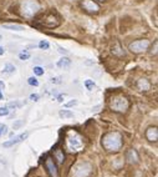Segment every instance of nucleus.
I'll list each match as a JSON object with an SVG mask.
<instances>
[{
	"label": "nucleus",
	"instance_id": "obj_26",
	"mask_svg": "<svg viewBox=\"0 0 158 177\" xmlns=\"http://www.w3.org/2000/svg\"><path fill=\"white\" fill-rule=\"evenodd\" d=\"M75 105H77V100H71V101H69L65 106H66V107H71V106H75Z\"/></svg>",
	"mask_w": 158,
	"mask_h": 177
},
{
	"label": "nucleus",
	"instance_id": "obj_24",
	"mask_svg": "<svg viewBox=\"0 0 158 177\" xmlns=\"http://www.w3.org/2000/svg\"><path fill=\"white\" fill-rule=\"evenodd\" d=\"M39 97H40V96H39L37 94H31V95H30V100L36 102V101H39Z\"/></svg>",
	"mask_w": 158,
	"mask_h": 177
},
{
	"label": "nucleus",
	"instance_id": "obj_15",
	"mask_svg": "<svg viewBox=\"0 0 158 177\" xmlns=\"http://www.w3.org/2000/svg\"><path fill=\"white\" fill-rule=\"evenodd\" d=\"M54 157H55V159L57 160V162H58V164H62V162H64V159H65L64 152H62L60 148L55 150V152H54Z\"/></svg>",
	"mask_w": 158,
	"mask_h": 177
},
{
	"label": "nucleus",
	"instance_id": "obj_1",
	"mask_svg": "<svg viewBox=\"0 0 158 177\" xmlns=\"http://www.w3.org/2000/svg\"><path fill=\"white\" fill-rule=\"evenodd\" d=\"M102 146L106 151L108 152H117L120 151L122 145H123V139H122V135L117 131H112L106 133L102 137Z\"/></svg>",
	"mask_w": 158,
	"mask_h": 177
},
{
	"label": "nucleus",
	"instance_id": "obj_34",
	"mask_svg": "<svg viewBox=\"0 0 158 177\" xmlns=\"http://www.w3.org/2000/svg\"><path fill=\"white\" fill-rule=\"evenodd\" d=\"M100 2H102V0H100Z\"/></svg>",
	"mask_w": 158,
	"mask_h": 177
},
{
	"label": "nucleus",
	"instance_id": "obj_12",
	"mask_svg": "<svg viewBox=\"0 0 158 177\" xmlns=\"http://www.w3.org/2000/svg\"><path fill=\"white\" fill-rule=\"evenodd\" d=\"M137 87L141 91H147L151 89V83L147 80V79H140L137 83Z\"/></svg>",
	"mask_w": 158,
	"mask_h": 177
},
{
	"label": "nucleus",
	"instance_id": "obj_30",
	"mask_svg": "<svg viewBox=\"0 0 158 177\" xmlns=\"http://www.w3.org/2000/svg\"><path fill=\"white\" fill-rule=\"evenodd\" d=\"M58 51H60V52H64V54H69V51H66V50H64L62 48H58Z\"/></svg>",
	"mask_w": 158,
	"mask_h": 177
},
{
	"label": "nucleus",
	"instance_id": "obj_23",
	"mask_svg": "<svg viewBox=\"0 0 158 177\" xmlns=\"http://www.w3.org/2000/svg\"><path fill=\"white\" fill-rule=\"evenodd\" d=\"M8 114H9L8 107H0V116H6Z\"/></svg>",
	"mask_w": 158,
	"mask_h": 177
},
{
	"label": "nucleus",
	"instance_id": "obj_25",
	"mask_svg": "<svg viewBox=\"0 0 158 177\" xmlns=\"http://www.w3.org/2000/svg\"><path fill=\"white\" fill-rule=\"evenodd\" d=\"M0 133H8V127L5 125H0Z\"/></svg>",
	"mask_w": 158,
	"mask_h": 177
},
{
	"label": "nucleus",
	"instance_id": "obj_28",
	"mask_svg": "<svg viewBox=\"0 0 158 177\" xmlns=\"http://www.w3.org/2000/svg\"><path fill=\"white\" fill-rule=\"evenodd\" d=\"M64 97H65V95H58L57 96V101L58 102H62L64 101Z\"/></svg>",
	"mask_w": 158,
	"mask_h": 177
},
{
	"label": "nucleus",
	"instance_id": "obj_32",
	"mask_svg": "<svg viewBox=\"0 0 158 177\" xmlns=\"http://www.w3.org/2000/svg\"><path fill=\"white\" fill-rule=\"evenodd\" d=\"M4 51H5V50H4V48L0 46V55H3V54H4Z\"/></svg>",
	"mask_w": 158,
	"mask_h": 177
},
{
	"label": "nucleus",
	"instance_id": "obj_20",
	"mask_svg": "<svg viewBox=\"0 0 158 177\" xmlns=\"http://www.w3.org/2000/svg\"><path fill=\"white\" fill-rule=\"evenodd\" d=\"M34 74L37 75V76L44 75V69H43L41 66H35V67H34Z\"/></svg>",
	"mask_w": 158,
	"mask_h": 177
},
{
	"label": "nucleus",
	"instance_id": "obj_16",
	"mask_svg": "<svg viewBox=\"0 0 158 177\" xmlns=\"http://www.w3.org/2000/svg\"><path fill=\"white\" fill-rule=\"evenodd\" d=\"M58 115H60L61 119H71V117H73V114L70 110H60Z\"/></svg>",
	"mask_w": 158,
	"mask_h": 177
},
{
	"label": "nucleus",
	"instance_id": "obj_18",
	"mask_svg": "<svg viewBox=\"0 0 158 177\" xmlns=\"http://www.w3.org/2000/svg\"><path fill=\"white\" fill-rule=\"evenodd\" d=\"M39 48L43 49V50H47L50 48V44L46 41V40H41L40 43H39Z\"/></svg>",
	"mask_w": 158,
	"mask_h": 177
},
{
	"label": "nucleus",
	"instance_id": "obj_3",
	"mask_svg": "<svg viewBox=\"0 0 158 177\" xmlns=\"http://www.w3.org/2000/svg\"><path fill=\"white\" fill-rule=\"evenodd\" d=\"M20 9L25 17H32L40 10V4L37 3V0H21Z\"/></svg>",
	"mask_w": 158,
	"mask_h": 177
},
{
	"label": "nucleus",
	"instance_id": "obj_4",
	"mask_svg": "<svg viewBox=\"0 0 158 177\" xmlns=\"http://www.w3.org/2000/svg\"><path fill=\"white\" fill-rule=\"evenodd\" d=\"M128 106H130V102H128V100L126 99L125 96H116V97H113V99L111 100V104H110L111 110H113L116 112H121V114L126 112Z\"/></svg>",
	"mask_w": 158,
	"mask_h": 177
},
{
	"label": "nucleus",
	"instance_id": "obj_2",
	"mask_svg": "<svg viewBox=\"0 0 158 177\" xmlns=\"http://www.w3.org/2000/svg\"><path fill=\"white\" fill-rule=\"evenodd\" d=\"M66 145L70 152H78L84 148V141L80 133L73 130H70L66 135Z\"/></svg>",
	"mask_w": 158,
	"mask_h": 177
},
{
	"label": "nucleus",
	"instance_id": "obj_8",
	"mask_svg": "<svg viewBox=\"0 0 158 177\" xmlns=\"http://www.w3.org/2000/svg\"><path fill=\"white\" fill-rule=\"evenodd\" d=\"M82 6L87 11H90V13H97L98 10H100L98 4H96L93 0H84V2H82Z\"/></svg>",
	"mask_w": 158,
	"mask_h": 177
},
{
	"label": "nucleus",
	"instance_id": "obj_10",
	"mask_svg": "<svg viewBox=\"0 0 158 177\" xmlns=\"http://www.w3.org/2000/svg\"><path fill=\"white\" fill-rule=\"evenodd\" d=\"M146 137H147V140L151 141V142H156L157 139H158V130L156 126L153 127H148L147 131H146Z\"/></svg>",
	"mask_w": 158,
	"mask_h": 177
},
{
	"label": "nucleus",
	"instance_id": "obj_14",
	"mask_svg": "<svg viewBox=\"0 0 158 177\" xmlns=\"http://www.w3.org/2000/svg\"><path fill=\"white\" fill-rule=\"evenodd\" d=\"M56 65H57V67H60V69H66V67H69L71 65V60L67 59V57H62V59H60V60L57 61Z\"/></svg>",
	"mask_w": 158,
	"mask_h": 177
},
{
	"label": "nucleus",
	"instance_id": "obj_27",
	"mask_svg": "<svg viewBox=\"0 0 158 177\" xmlns=\"http://www.w3.org/2000/svg\"><path fill=\"white\" fill-rule=\"evenodd\" d=\"M51 83L52 84H60L61 83V77H52L51 79Z\"/></svg>",
	"mask_w": 158,
	"mask_h": 177
},
{
	"label": "nucleus",
	"instance_id": "obj_19",
	"mask_svg": "<svg viewBox=\"0 0 158 177\" xmlns=\"http://www.w3.org/2000/svg\"><path fill=\"white\" fill-rule=\"evenodd\" d=\"M85 86H86V89H87V90H90V91H91V90H93V89H95V86H96V85H95V83H93L92 80H86V81H85Z\"/></svg>",
	"mask_w": 158,
	"mask_h": 177
},
{
	"label": "nucleus",
	"instance_id": "obj_31",
	"mask_svg": "<svg viewBox=\"0 0 158 177\" xmlns=\"http://www.w3.org/2000/svg\"><path fill=\"white\" fill-rule=\"evenodd\" d=\"M3 89H4V83L0 81V90H3Z\"/></svg>",
	"mask_w": 158,
	"mask_h": 177
},
{
	"label": "nucleus",
	"instance_id": "obj_21",
	"mask_svg": "<svg viewBox=\"0 0 158 177\" xmlns=\"http://www.w3.org/2000/svg\"><path fill=\"white\" fill-rule=\"evenodd\" d=\"M29 57H30V54L28 51H23L19 54V59H20V60H28Z\"/></svg>",
	"mask_w": 158,
	"mask_h": 177
},
{
	"label": "nucleus",
	"instance_id": "obj_6",
	"mask_svg": "<svg viewBox=\"0 0 158 177\" xmlns=\"http://www.w3.org/2000/svg\"><path fill=\"white\" fill-rule=\"evenodd\" d=\"M149 40H136V41H133V43H131L130 44V50L132 51V52H134V54H140V52H143V51H146L147 49H148V46H149Z\"/></svg>",
	"mask_w": 158,
	"mask_h": 177
},
{
	"label": "nucleus",
	"instance_id": "obj_7",
	"mask_svg": "<svg viewBox=\"0 0 158 177\" xmlns=\"http://www.w3.org/2000/svg\"><path fill=\"white\" fill-rule=\"evenodd\" d=\"M45 167L50 175V177H58V171H57V167L52 160V157H47L46 161H45Z\"/></svg>",
	"mask_w": 158,
	"mask_h": 177
},
{
	"label": "nucleus",
	"instance_id": "obj_22",
	"mask_svg": "<svg viewBox=\"0 0 158 177\" xmlns=\"http://www.w3.org/2000/svg\"><path fill=\"white\" fill-rule=\"evenodd\" d=\"M28 83H29V85H31V86H37L39 85V83H37V80L35 77H29L28 79Z\"/></svg>",
	"mask_w": 158,
	"mask_h": 177
},
{
	"label": "nucleus",
	"instance_id": "obj_17",
	"mask_svg": "<svg viewBox=\"0 0 158 177\" xmlns=\"http://www.w3.org/2000/svg\"><path fill=\"white\" fill-rule=\"evenodd\" d=\"M15 71V66L13 64H6L4 70H3V74H10V72H14Z\"/></svg>",
	"mask_w": 158,
	"mask_h": 177
},
{
	"label": "nucleus",
	"instance_id": "obj_33",
	"mask_svg": "<svg viewBox=\"0 0 158 177\" xmlns=\"http://www.w3.org/2000/svg\"><path fill=\"white\" fill-rule=\"evenodd\" d=\"M4 99V96H3V94H2V90H0V100H3Z\"/></svg>",
	"mask_w": 158,
	"mask_h": 177
},
{
	"label": "nucleus",
	"instance_id": "obj_13",
	"mask_svg": "<svg viewBox=\"0 0 158 177\" xmlns=\"http://www.w3.org/2000/svg\"><path fill=\"white\" fill-rule=\"evenodd\" d=\"M3 28L8 30H14V31H23L25 29L23 25H19V24H3Z\"/></svg>",
	"mask_w": 158,
	"mask_h": 177
},
{
	"label": "nucleus",
	"instance_id": "obj_35",
	"mask_svg": "<svg viewBox=\"0 0 158 177\" xmlns=\"http://www.w3.org/2000/svg\"><path fill=\"white\" fill-rule=\"evenodd\" d=\"M0 136H2V133H0Z\"/></svg>",
	"mask_w": 158,
	"mask_h": 177
},
{
	"label": "nucleus",
	"instance_id": "obj_5",
	"mask_svg": "<svg viewBox=\"0 0 158 177\" xmlns=\"http://www.w3.org/2000/svg\"><path fill=\"white\" fill-rule=\"evenodd\" d=\"M91 170L92 167L90 164L82 162L75 167V170L72 171V176L73 177H88V175L91 173Z\"/></svg>",
	"mask_w": 158,
	"mask_h": 177
},
{
	"label": "nucleus",
	"instance_id": "obj_9",
	"mask_svg": "<svg viewBox=\"0 0 158 177\" xmlns=\"http://www.w3.org/2000/svg\"><path fill=\"white\" fill-rule=\"evenodd\" d=\"M29 136V133L28 132H24V133H21V135H19V136H16L15 139H13V140H10V141H6V142H4V147H10V146H13V145H16V144H19V142H21V141H24L26 137Z\"/></svg>",
	"mask_w": 158,
	"mask_h": 177
},
{
	"label": "nucleus",
	"instance_id": "obj_29",
	"mask_svg": "<svg viewBox=\"0 0 158 177\" xmlns=\"http://www.w3.org/2000/svg\"><path fill=\"white\" fill-rule=\"evenodd\" d=\"M23 124H24L23 121H17L16 124H14V129H17L19 126H20V125H23Z\"/></svg>",
	"mask_w": 158,
	"mask_h": 177
},
{
	"label": "nucleus",
	"instance_id": "obj_11",
	"mask_svg": "<svg viewBox=\"0 0 158 177\" xmlns=\"http://www.w3.org/2000/svg\"><path fill=\"white\" fill-rule=\"evenodd\" d=\"M126 159H127V161H128L130 164H138V161H140V157H138L137 151L133 150V148H131V150L127 151Z\"/></svg>",
	"mask_w": 158,
	"mask_h": 177
}]
</instances>
